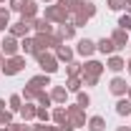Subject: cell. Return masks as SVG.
Masks as SVG:
<instances>
[{
  "label": "cell",
  "mask_w": 131,
  "mask_h": 131,
  "mask_svg": "<svg viewBox=\"0 0 131 131\" xmlns=\"http://www.w3.org/2000/svg\"><path fill=\"white\" fill-rule=\"evenodd\" d=\"M33 58L38 61V68H40V73H48V76H53V73L61 68L58 58H56V53H48V50H43V53H35Z\"/></svg>",
  "instance_id": "cell-1"
},
{
  "label": "cell",
  "mask_w": 131,
  "mask_h": 131,
  "mask_svg": "<svg viewBox=\"0 0 131 131\" xmlns=\"http://www.w3.org/2000/svg\"><path fill=\"white\" fill-rule=\"evenodd\" d=\"M46 20H50L53 25H63V23H71V13L66 10V8H61L58 3H50V5H46Z\"/></svg>",
  "instance_id": "cell-2"
},
{
  "label": "cell",
  "mask_w": 131,
  "mask_h": 131,
  "mask_svg": "<svg viewBox=\"0 0 131 131\" xmlns=\"http://www.w3.org/2000/svg\"><path fill=\"white\" fill-rule=\"evenodd\" d=\"M25 68V56H10V58H5V63L0 66V73L3 76H18L20 71Z\"/></svg>",
  "instance_id": "cell-3"
},
{
  "label": "cell",
  "mask_w": 131,
  "mask_h": 131,
  "mask_svg": "<svg viewBox=\"0 0 131 131\" xmlns=\"http://www.w3.org/2000/svg\"><path fill=\"white\" fill-rule=\"evenodd\" d=\"M66 111H68V121H71V126L73 129H81V126H86V111H83L78 103H66Z\"/></svg>",
  "instance_id": "cell-4"
},
{
  "label": "cell",
  "mask_w": 131,
  "mask_h": 131,
  "mask_svg": "<svg viewBox=\"0 0 131 131\" xmlns=\"http://www.w3.org/2000/svg\"><path fill=\"white\" fill-rule=\"evenodd\" d=\"M0 53L5 56V58H10V56H18L20 53V40H18L15 35H5L3 40H0Z\"/></svg>",
  "instance_id": "cell-5"
},
{
  "label": "cell",
  "mask_w": 131,
  "mask_h": 131,
  "mask_svg": "<svg viewBox=\"0 0 131 131\" xmlns=\"http://www.w3.org/2000/svg\"><path fill=\"white\" fill-rule=\"evenodd\" d=\"M30 28H33V20H23V18H20L18 23H10L8 33H10V35H15L18 40H20V38H25V35L30 33Z\"/></svg>",
  "instance_id": "cell-6"
},
{
  "label": "cell",
  "mask_w": 131,
  "mask_h": 131,
  "mask_svg": "<svg viewBox=\"0 0 131 131\" xmlns=\"http://www.w3.org/2000/svg\"><path fill=\"white\" fill-rule=\"evenodd\" d=\"M103 71H106V66L101 61H96V58H88L81 66V76H103Z\"/></svg>",
  "instance_id": "cell-7"
},
{
  "label": "cell",
  "mask_w": 131,
  "mask_h": 131,
  "mask_svg": "<svg viewBox=\"0 0 131 131\" xmlns=\"http://www.w3.org/2000/svg\"><path fill=\"white\" fill-rule=\"evenodd\" d=\"M108 91H111L116 98H124V96H126V91H129V83H126V78L114 76V78H111V83H108Z\"/></svg>",
  "instance_id": "cell-8"
},
{
  "label": "cell",
  "mask_w": 131,
  "mask_h": 131,
  "mask_svg": "<svg viewBox=\"0 0 131 131\" xmlns=\"http://www.w3.org/2000/svg\"><path fill=\"white\" fill-rule=\"evenodd\" d=\"M76 53L83 56V58H91V56L96 53V40H91V38H81V40L76 43Z\"/></svg>",
  "instance_id": "cell-9"
},
{
  "label": "cell",
  "mask_w": 131,
  "mask_h": 131,
  "mask_svg": "<svg viewBox=\"0 0 131 131\" xmlns=\"http://www.w3.org/2000/svg\"><path fill=\"white\" fill-rule=\"evenodd\" d=\"M50 121H53L56 126H68L71 121H68V111H66V106H56V108L50 111Z\"/></svg>",
  "instance_id": "cell-10"
},
{
  "label": "cell",
  "mask_w": 131,
  "mask_h": 131,
  "mask_svg": "<svg viewBox=\"0 0 131 131\" xmlns=\"http://www.w3.org/2000/svg\"><path fill=\"white\" fill-rule=\"evenodd\" d=\"M56 35H58L63 43H68V40H73V38H76V25H73V23H63V25H58V28H56Z\"/></svg>",
  "instance_id": "cell-11"
},
{
  "label": "cell",
  "mask_w": 131,
  "mask_h": 131,
  "mask_svg": "<svg viewBox=\"0 0 131 131\" xmlns=\"http://www.w3.org/2000/svg\"><path fill=\"white\" fill-rule=\"evenodd\" d=\"M108 38H111V40H114V46H116V50H121V48H126V46H129V33L126 30H121V28H116L114 33H111V35H108Z\"/></svg>",
  "instance_id": "cell-12"
},
{
  "label": "cell",
  "mask_w": 131,
  "mask_h": 131,
  "mask_svg": "<svg viewBox=\"0 0 131 131\" xmlns=\"http://www.w3.org/2000/svg\"><path fill=\"white\" fill-rule=\"evenodd\" d=\"M20 18L23 20H35L38 18V3L35 0H25V5L20 8Z\"/></svg>",
  "instance_id": "cell-13"
},
{
  "label": "cell",
  "mask_w": 131,
  "mask_h": 131,
  "mask_svg": "<svg viewBox=\"0 0 131 131\" xmlns=\"http://www.w3.org/2000/svg\"><path fill=\"white\" fill-rule=\"evenodd\" d=\"M73 56H76V48H71V46H66V43L56 48V58H58V63H71Z\"/></svg>",
  "instance_id": "cell-14"
},
{
  "label": "cell",
  "mask_w": 131,
  "mask_h": 131,
  "mask_svg": "<svg viewBox=\"0 0 131 131\" xmlns=\"http://www.w3.org/2000/svg\"><path fill=\"white\" fill-rule=\"evenodd\" d=\"M35 111H38V103H35V101H23V108H20L18 114H20L23 121H33V118H35Z\"/></svg>",
  "instance_id": "cell-15"
},
{
  "label": "cell",
  "mask_w": 131,
  "mask_h": 131,
  "mask_svg": "<svg viewBox=\"0 0 131 131\" xmlns=\"http://www.w3.org/2000/svg\"><path fill=\"white\" fill-rule=\"evenodd\" d=\"M50 98H53V103L66 106V101H68V91H66V86H50Z\"/></svg>",
  "instance_id": "cell-16"
},
{
  "label": "cell",
  "mask_w": 131,
  "mask_h": 131,
  "mask_svg": "<svg viewBox=\"0 0 131 131\" xmlns=\"http://www.w3.org/2000/svg\"><path fill=\"white\" fill-rule=\"evenodd\" d=\"M106 68H108L111 73H116V76H118V73L126 68V61H124L121 56H116V53H114V56H108V61H106Z\"/></svg>",
  "instance_id": "cell-17"
},
{
  "label": "cell",
  "mask_w": 131,
  "mask_h": 131,
  "mask_svg": "<svg viewBox=\"0 0 131 131\" xmlns=\"http://www.w3.org/2000/svg\"><path fill=\"white\" fill-rule=\"evenodd\" d=\"M96 50L101 53V56H114L116 53V46L111 38H101V40H96Z\"/></svg>",
  "instance_id": "cell-18"
},
{
  "label": "cell",
  "mask_w": 131,
  "mask_h": 131,
  "mask_svg": "<svg viewBox=\"0 0 131 131\" xmlns=\"http://www.w3.org/2000/svg\"><path fill=\"white\" fill-rule=\"evenodd\" d=\"M28 86H33L35 91H46V86H50V76L48 73H38V76H33L28 81Z\"/></svg>",
  "instance_id": "cell-19"
},
{
  "label": "cell",
  "mask_w": 131,
  "mask_h": 131,
  "mask_svg": "<svg viewBox=\"0 0 131 131\" xmlns=\"http://www.w3.org/2000/svg\"><path fill=\"white\" fill-rule=\"evenodd\" d=\"M33 30L35 33H53L56 25H53L50 20H46V18H35V20H33Z\"/></svg>",
  "instance_id": "cell-20"
},
{
  "label": "cell",
  "mask_w": 131,
  "mask_h": 131,
  "mask_svg": "<svg viewBox=\"0 0 131 131\" xmlns=\"http://www.w3.org/2000/svg\"><path fill=\"white\" fill-rule=\"evenodd\" d=\"M96 10H98V8H96V3H93V0H83V3H81V10H78V15H83L86 20H91V18L96 15Z\"/></svg>",
  "instance_id": "cell-21"
},
{
  "label": "cell",
  "mask_w": 131,
  "mask_h": 131,
  "mask_svg": "<svg viewBox=\"0 0 131 131\" xmlns=\"http://www.w3.org/2000/svg\"><path fill=\"white\" fill-rule=\"evenodd\" d=\"M63 86H66V91H68V93H78V91L83 88V81H81V76H68Z\"/></svg>",
  "instance_id": "cell-22"
},
{
  "label": "cell",
  "mask_w": 131,
  "mask_h": 131,
  "mask_svg": "<svg viewBox=\"0 0 131 131\" xmlns=\"http://www.w3.org/2000/svg\"><path fill=\"white\" fill-rule=\"evenodd\" d=\"M86 129L88 131H106V118L103 116H91L86 121Z\"/></svg>",
  "instance_id": "cell-23"
},
{
  "label": "cell",
  "mask_w": 131,
  "mask_h": 131,
  "mask_svg": "<svg viewBox=\"0 0 131 131\" xmlns=\"http://www.w3.org/2000/svg\"><path fill=\"white\" fill-rule=\"evenodd\" d=\"M56 3H58L61 8H66L71 15H76V13L81 10V3H83V0H56Z\"/></svg>",
  "instance_id": "cell-24"
},
{
  "label": "cell",
  "mask_w": 131,
  "mask_h": 131,
  "mask_svg": "<svg viewBox=\"0 0 131 131\" xmlns=\"http://www.w3.org/2000/svg\"><path fill=\"white\" fill-rule=\"evenodd\" d=\"M116 114H118V116H131V101L126 96L116 101Z\"/></svg>",
  "instance_id": "cell-25"
},
{
  "label": "cell",
  "mask_w": 131,
  "mask_h": 131,
  "mask_svg": "<svg viewBox=\"0 0 131 131\" xmlns=\"http://www.w3.org/2000/svg\"><path fill=\"white\" fill-rule=\"evenodd\" d=\"M8 28H10V8L0 5V33H5Z\"/></svg>",
  "instance_id": "cell-26"
},
{
  "label": "cell",
  "mask_w": 131,
  "mask_h": 131,
  "mask_svg": "<svg viewBox=\"0 0 131 131\" xmlns=\"http://www.w3.org/2000/svg\"><path fill=\"white\" fill-rule=\"evenodd\" d=\"M8 108H10L13 114H18V111L23 108V96H20V93H13V96L8 98Z\"/></svg>",
  "instance_id": "cell-27"
},
{
  "label": "cell",
  "mask_w": 131,
  "mask_h": 131,
  "mask_svg": "<svg viewBox=\"0 0 131 131\" xmlns=\"http://www.w3.org/2000/svg\"><path fill=\"white\" fill-rule=\"evenodd\" d=\"M20 50H23L25 56H33V53H35V46H33V38H28V35H25V38H20Z\"/></svg>",
  "instance_id": "cell-28"
},
{
  "label": "cell",
  "mask_w": 131,
  "mask_h": 131,
  "mask_svg": "<svg viewBox=\"0 0 131 131\" xmlns=\"http://www.w3.org/2000/svg\"><path fill=\"white\" fill-rule=\"evenodd\" d=\"M81 66L83 63H78V61L73 58L71 63H66V76H81Z\"/></svg>",
  "instance_id": "cell-29"
},
{
  "label": "cell",
  "mask_w": 131,
  "mask_h": 131,
  "mask_svg": "<svg viewBox=\"0 0 131 131\" xmlns=\"http://www.w3.org/2000/svg\"><path fill=\"white\" fill-rule=\"evenodd\" d=\"M116 28L131 33V15H129V13H121V15H118V25H116Z\"/></svg>",
  "instance_id": "cell-30"
},
{
  "label": "cell",
  "mask_w": 131,
  "mask_h": 131,
  "mask_svg": "<svg viewBox=\"0 0 131 131\" xmlns=\"http://www.w3.org/2000/svg\"><path fill=\"white\" fill-rule=\"evenodd\" d=\"M76 103H78L81 108H88V106H91V96H88L86 91H78V93H76Z\"/></svg>",
  "instance_id": "cell-31"
},
{
  "label": "cell",
  "mask_w": 131,
  "mask_h": 131,
  "mask_svg": "<svg viewBox=\"0 0 131 131\" xmlns=\"http://www.w3.org/2000/svg\"><path fill=\"white\" fill-rule=\"evenodd\" d=\"M35 103H38V106H46V108H48L50 103H53V98H50V93H46V91H38V98H35Z\"/></svg>",
  "instance_id": "cell-32"
},
{
  "label": "cell",
  "mask_w": 131,
  "mask_h": 131,
  "mask_svg": "<svg viewBox=\"0 0 131 131\" xmlns=\"http://www.w3.org/2000/svg\"><path fill=\"white\" fill-rule=\"evenodd\" d=\"M35 118H38L40 124H48V121H50V111L46 108V106H38V111H35Z\"/></svg>",
  "instance_id": "cell-33"
},
{
  "label": "cell",
  "mask_w": 131,
  "mask_h": 131,
  "mask_svg": "<svg viewBox=\"0 0 131 131\" xmlns=\"http://www.w3.org/2000/svg\"><path fill=\"white\" fill-rule=\"evenodd\" d=\"M20 96H23V101H35V98H38V91H35L33 86H25Z\"/></svg>",
  "instance_id": "cell-34"
},
{
  "label": "cell",
  "mask_w": 131,
  "mask_h": 131,
  "mask_svg": "<svg viewBox=\"0 0 131 131\" xmlns=\"http://www.w3.org/2000/svg\"><path fill=\"white\" fill-rule=\"evenodd\" d=\"M5 129H8V131H30L33 126H28V121H20V124L13 121V124H10V126H5Z\"/></svg>",
  "instance_id": "cell-35"
},
{
  "label": "cell",
  "mask_w": 131,
  "mask_h": 131,
  "mask_svg": "<svg viewBox=\"0 0 131 131\" xmlns=\"http://www.w3.org/2000/svg\"><path fill=\"white\" fill-rule=\"evenodd\" d=\"M106 5H108V10H114V13H118V10H124L126 0H106Z\"/></svg>",
  "instance_id": "cell-36"
},
{
  "label": "cell",
  "mask_w": 131,
  "mask_h": 131,
  "mask_svg": "<svg viewBox=\"0 0 131 131\" xmlns=\"http://www.w3.org/2000/svg\"><path fill=\"white\" fill-rule=\"evenodd\" d=\"M10 124H13V111L8 108V111L0 114V126H10Z\"/></svg>",
  "instance_id": "cell-37"
},
{
  "label": "cell",
  "mask_w": 131,
  "mask_h": 131,
  "mask_svg": "<svg viewBox=\"0 0 131 131\" xmlns=\"http://www.w3.org/2000/svg\"><path fill=\"white\" fill-rule=\"evenodd\" d=\"M71 23H73L76 28H86V23H88V20H86L83 15H78V13H76V15H71Z\"/></svg>",
  "instance_id": "cell-38"
},
{
  "label": "cell",
  "mask_w": 131,
  "mask_h": 131,
  "mask_svg": "<svg viewBox=\"0 0 131 131\" xmlns=\"http://www.w3.org/2000/svg\"><path fill=\"white\" fill-rule=\"evenodd\" d=\"M98 78H101V76H81L83 86H98Z\"/></svg>",
  "instance_id": "cell-39"
},
{
  "label": "cell",
  "mask_w": 131,
  "mask_h": 131,
  "mask_svg": "<svg viewBox=\"0 0 131 131\" xmlns=\"http://www.w3.org/2000/svg\"><path fill=\"white\" fill-rule=\"evenodd\" d=\"M25 5V0H8V8L10 10H15V13H20V8Z\"/></svg>",
  "instance_id": "cell-40"
},
{
  "label": "cell",
  "mask_w": 131,
  "mask_h": 131,
  "mask_svg": "<svg viewBox=\"0 0 131 131\" xmlns=\"http://www.w3.org/2000/svg\"><path fill=\"white\" fill-rule=\"evenodd\" d=\"M30 131H53V126H50V124H40V121H38Z\"/></svg>",
  "instance_id": "cell-41"
},
{
  "label": "cell",
  "mask_w": 131,
  "mask_h": 131,
  "mask_svg": "<svg viewBox=\"0 0 131 131\" xmlns=\"http://www.w3.org/2000/svg\"><path fill=\"white\" fill-rule=\"evenodd\" d=\"M124 10H126V13L131 15V0H126V5H124Z\"/></svg>",
  "instance_id": "cell-42"
},
{
  "label": "cell",
  "mask_w": 131,
  "mask_h": 131,
  "mask_svg": "<svg viewBox=\"0 0 131 131\" xmlns=\"http://www.w3.org/2000/svg\"><path fill=\"white\" fill-rule=\"evenodd\" d=\"M3 111H8V108H5V98H0V114H3Z\"/></svg>",
  "instance_id": "cell-43"
},
{
  "label": "cell",
  "mask_w": 131,
  "mask_h": 131,
  "mask_svg": "<svg viewBox=\"0 0 131 131\" xmlns=\"http://www.w3.org/2000/svg\"><path fill=\"white\" fill-rule=\"evenodd\" d=\"M116 131H131V126H116Z\"/></svg>",
  "instance_id": "cell-44"
},
{
  "label": "cell",
  "mask_w": 131,
  "mask_h": 131,
  "mask_svg": "<svg viewBox=\"0 0 131 131\" xmlns=\"http://www.w3.org/2000/svg\"><path fill=\"white\" fill-rule=\"evenodd\" d=\"M126 71H129V73H131V58H129V61H126Z\"/></svg>",
  "instance_id": "cell-45"
},
{
  "label": "cell",
  "mask_w": 131,
  "mask_h": 131,
  "mask_svg": "<svg viewBox=\"0 0 131 131\" xmlns=\"http://www.w3.org/2000/svg\"><path fill=\"white\" fill-rule=\"evenodd\" d=\"M126 98L131 101V83H129V91H126Z\"/></svg>",
  "instance_id": "cell-46"
},
{
  "label": "cell",
  "mask_w": 131,
  "mask_h": 131,
  "mask_svg": "<svg viewBox=\"0 0 131 131\" xmlns=\"http://www.w3.org/2000/svg\"><path fill=\"white\" fill-rule=\"evenodd\" d=\"M53 131H63V126H56V124H53Z\"/></svg>",
  "instance_id": "cell-47"
},
{
  "label": "cell",
  "mask_w": 131,
  "mask_h": 131,
  "mask_svg": "<svg viewBox=\"0 0 131 131\" xmlns=\"http://www.w3.org/2000/svg\"><path fill=\"white\" fill-rule=\"evenodd\" d=\"M43 3H48V5H50V3H56V0H43Z\"/></svg>",
  "instance_id": "cell-48"
},
{
  "label": "cell",
  "mask_w": 131,
  "mask_h": 131,
  "mask_svg": "<svg viewBox=\"0 0 131 131\" xmlns=\"http://www.w3.org/2000/svg\"><path fill=\"white\" fill-rule=\"evenodd\" d=\"M0 131H8V129H5V126H0Z\"/></svg>",
  "instance_id": "cell-49"
},
{
  "label": "cell",
  "mask_w": 131,
  "mask_h": 131,
  "mask_svg": "<svg viewBox=\"0 0 131 131\" xmlns=\"http://www.w3.org/2000/svg\"><path fill=\"white\" fill-rule=\"evenodd\" d=\"M3 3H8V0H0V5H3Z\"/></svg>",
  "instance_id": "cell-50"
},
{
  "label": "cell",
  "mask_w": 131,
  "mask_h": 131,
  "mask_svg": "<svg viewBox=\"0 0 131 131\" xmlns=\"http://www.w3.org/2000/svg\"><path fill=\"white\" fill-rule=\"evenodd\" d=\"M129 48H131V40H129Z\"/></svg>",
  "instance_id": "cell-51"
}]
</instances>
